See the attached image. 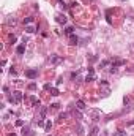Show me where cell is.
<instances>
[{"mask_svg":"<svg viewBox=\"0 0 134 136\" xmlns=\"http://www.w3.org/2000/svg\"><path fill=\"white\" fill-rule=\"evenodd\" d=\"M30 103H32V106H38V105H40V100L36 98L35 95H32V97H30Z\"/></svg>","mask_w":134,"mask_h":136,"instance_id":"cell-9","label":"cell"},{"mask_svg":"<svg viewBox=\"0 0 134 136\" xmlns=\"http://www.w3.org/2000/svg\"><path fill=\"white\" fill-rule=\"evenodd\" d=\"M104 89H101V94H103V97H107L109 94H110V90H109V87L107 85H103Z\"/></svg>","mask_w":134,"mask_h":136,"instance_id":"cell-13","label":"cell"},{"mask_svg":"<svg viewBox=\"0 0 134 136\" xmlns=\"http://www.w3.org/2000/svg\"><path fill=\"white\" fill-rule=\"evenodd\" d=\"M63 62V57H60V55H52L51 57V63L52 65H57V63Z\"/></svg>","mask_w":134,"mask_h":136,"instance_id":"cell-3","label":"cell"},{"mask_svg":"<svg viewBox=\"0 0 134 136\" xmlns=\"http://www.w3.org/2000/svg\"><path fill=\"white\" fill-rule=\"evenodd\" d=\"M28 89H30V90H35V89H36V84H35V82H32L30 85H28Z\"/></svg>","mask_w":134,"mask_h":136,"instance_id":"cell-23","label":"cell"},{"mask_svg":"<svg viewBox=\"0 0 134 136\" xmlns=\"http://www.w3.org/2000/svg\"><path fill=\"white\" fill-rule=\"evenodd\" d=\"M98 117H99V111L98 109H93L92 111V119H93V120H98Z\"/></svg>","mask_w":134,"mask_h":136,"instance_id":"cell-12","label":"cell"},{"mask_svg":"<svg viewBox=\"0 0 134 136\" xmlns=\"http://www.w3.org/2000/svg\"><path fill=\"white\" fill-rule=\"evenodd\" d=\"M107 65H109V60H103V62L99 63V68L101 67H107Z\"/></svg>","mask_w":134,"mask_h":136,"instance_id":"cell-22","label":"cell"},{"mask_svg":"<svg viewBox=\"0 0 134 136\" xmlns=\"http://www.w3.org/2000/svg\"><path fill=\"white\" fill-rule=\"evenodd\" d=\"M125 63H126V62H125L123 59H117V60H114V62H112V67L118 68V67H123Z\"/></svg>","mask_w":134,"mask_h":136,"instance_id":"cell-5","label":"cell"},{"mask_svg":"<svg viewBox=\"0 0 134 136\" xmlns=\"http://www.w3.org/2000/svg\"><path fill=\"white\" fill-rule=\"evenodd\" d=\"M22 135H24V136H33V135H35V131H32L28 127H24V130H22Z\"/></svg>","mask_w":134,"mask_h":136,"instance_id":"cell-7","label":"cell"},{"mask_svg":"<svg viewBox=\"0 0 134 136\" xmlns=\"http://www.w3.org/2000/svg\"><path fill=\"white\" fill-rule=\"evenodd\" d=\"M51 95L52 97H58L60 92H58V89H55V87H51Z\"/></svg>","mask_w":134,"mask_h":136,"instance_id":"cell-15","label":"cell"},{"mask_svg":"<svg viewBox=\"0 0 134 136\" xmlns=\"http://www.w3.org/2000/svg\"><path fill=\"white\" fill-rule=\"evenodd\" d=\"M79 41H81V40H79V37H76L74 33H73V35H69V44H73V46H74V44H79Z\"/></svg>","mask_w":134,"mask_h":136,"instance_id":"cell-6","label":"cell"},{"mask_svg":"<svg viewBox=\"0 0 134 136\" xmlns=\"http://www.w3.org/2000/svg\"><path fill=\"white\" fill-rule=\"evenodd\" d=\"M85 81H87V82H92V81H95V76H92V74H88L87 78H85Z\"/></svg>","mask_w":134,"mask_h":136,"instance_id":"cell-21","label":"cell"},{"mask_svg":"<svg viewBox=\"0 0 134 136\" xmlns=\"http://www.w3.org/2000/svg\"><path fill=\"white\" fill-rule=\"evenodd\" d=\"M46 112H47V108H41V112H40V120H44V119H46Z\"/></svg>","mask_w":134,"mask_h":136,"instance_id":"cell-11","label":"cell"},{"mask_svg":"<svg viewBox=\"0 0 134 136\" xmlns=\"http://www.w3.org/2000/svg\"><path fill=\"white\" fill-rule=\"evenodd\" d=\"M44 128H46V131H49V130L52 128V122H51V120H47V122H46V125H44Z\"/></svg>","mask_w":134,"mask_h":136,"instance_id":"cell-19","label":"cell"},{"mask_svg":"<svg viewBox=\"0 0 134 136\" xmlns=\"http://www.w3.org/2000/svg\"><path fill=\"white\" fill-rule=\"evenodd\" d=\"M32 22H33V17H32V16L24 17V24H27V26H28V24H32Z\"/></svg>","mask_w":134,"mask_h":136,"instance_id":"cell-16","label":"cell"},{"mask_svg":"<svg viewBox=\"0 0 134 136\" xmlns=\"http://www.w3.org/2000/svg\"><path fill=\"white\" fill-rule=\"evenodd\" d=\"M73 30H74V29H73L71 26H68L66 29H65V33H66V35H73Z\"/></svg>","mask_w":134,"mask_h":136,"instance_id":"cell-18","label":"cell"},{"mask_svg":"<svg viewBox=\"0 0 134 136\" xmlns=\"http://www.w3.org/2000/svg\"><path fill=\"white\" fill-rule=\"evenodd\" d=\"M123 103H125V105H128V103H129V98H128V97H125V98H123Z\"/></svg>","mask_w":134,"mask_h":136,"instance_id":"cell-24","label":"cell"},{"mask_svg":"<svg viewBox=\"0 0 134 136\" xmlns=\"http://www.w3.org/2000/svg\"><path fill=\"white\" fill-rule=\"evenodd\" d=\"M129 125H134V120H131V122H129Z\"/></svg>","mask_w":134,"mask_h":136,"instance_id":"cell-27","label":"cell"},{"mask_svg":"<svg viewBox=\"0 0 134 136\" xmlns=\"http://www.w3.org/2000/svg\"><path fill=\"white\" fill-rule=\"evenodd\" d=\"M16 125H17V127H22V125H24V122H22V120H17V122H16Z\"/></svg>","mask_w":134,"mask_h":136,"instance_id":"cell-25","label":"cell"},{"mask_svg":"<svg viewBox=\"0 0 134 136\" xmlns=\"http://www.w3.org/2000/svg\"><path fill=\"white\" fill-rule=\"evenodd\" d=\"M16 52L22 55V54L25 52V44H21V46H17V47H16Z\"/></svg>","mask_w":134,"mask_h":136,"instance_id":"cell-10","label":"cell"},{"mask_svg":"<svg viewBox=\"0 0 134 136\" xmlns=\"http://www.w3.org/2000/svg\"><path fill=\"white\" fill-rule=\"evenodd\" d=\"M8 136H16V133H10V135H8Z\"/></svg>","mask_w":134,"mask_h":136,"instance_id":"cell-26","label":"cell"},{"mask_svg":"<svg viewBox=\"0 0 134 136\" xmlns=\"http://www.w3.org/2000/svg\"><path fill=\"white\" fill-rule=\"evenodd\" d=\"M55 21L58 22V24H66V16H65V14H57L55 16Z\"/></svg>","mask_w":134,"mask_h":136,"instance_id":"cell-4","label":"cell"},{"mask_svg":"<svg viewBox=\"0 0 134 136\" xmlns=\"http://www.w3.org/2000/svg\"><path fill=\"white\" fill-rule=\"evenodd\" d=\"M8 100H10V103H13V105H19L22 101V92H19V90L13 92V95H11Z\"/></svg>","mask_w":134,"mask_h":136,"instance_id":"cell-1","label":"cell"},{"mask_svg":"<svg viewBox=\"0 0 134 136\" xmlns=\"http://www.w3.org/2000/svg\"><path fill=\"white\" fill-rule=\"evenodd\" d=\"M36 29H38V27H33V26H27V27H25V32H27V33H33V32H36Z\"/></svg>","mask_w":134,"mask_h":136,"instance_id":"cell-14","label":"cell"},{"mask_svg":"<svg viewBox=\"0 0 134 136\" xmlns=\"http://www.w3.org/2000/svg\"><path fill=\"white\" fill-rule=\"evenodd\" d=\"M98 127H93L92 128V131H90V136H98Z\"/></svg>","mask_w":134,"mask_h":136,"instance_id":"cell-17","label":"cell"},{"mask_svg":"<svg viewBox=\"0 0 134 136\" xmlns=\"http://www.w3.org/2000/svg\"><path fill=\"white\" fill-rule=\"evenodd\" d=\"M36 76H38V70H35V68H32V70H27V71H25V78H28V79H35Z\"/></svg>","mask_w":134,"mask_h":136,"instance_id":"cell-2","label":"cell"},{"mask_svg":"<svg viewBox=\"0 0 134 136\" xmlns=\"http://www.w3.org/2000/svg\"><path fill=\"white\" fill-rule=\"evenodd\" d=\"M6 24H10V26L13 24V26H14V24H16V19H14V17H8V19H6Z\"/></svg>","mask_w":134,"mask_h":136,"instance_id":"cell-20","label":"cell"},{"mask_svg":"<svg viewBox=\"0 0 134 136\" xmlns=\"http://www.w3.org/2000/svg\"><path fill=\"white\" fill-rule=\"evenodd\" d=\"M76 108H77L79 111H84L85 109V103H84L82 100H79V101H76Z\"/></svg>","mask_w":134,"mask_h":136,"instance_id":"cell-8","label":"cell"}]
</instances>
